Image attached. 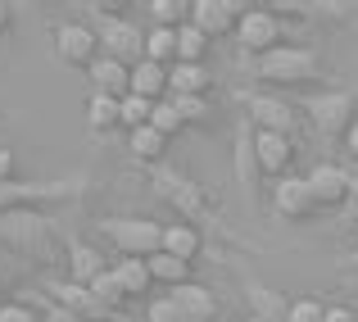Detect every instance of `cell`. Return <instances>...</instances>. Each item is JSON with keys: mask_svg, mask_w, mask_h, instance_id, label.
Masks as SVG:
<instances>
[{"mask_svg": "<svg viewBox=\"0 0 358 322\" xmlns=\"http://www.w3.org/2000/svg\"><path fill=\"white\" fill-rule=\"evenodd\" d=\"M254 78L268 91L313 87V82H322V55H313L308 46H281V50L254 59Z\"/></svg>", "mask_w": 358, "mask_h": 322, "instance_id": "6da1fadb", "label": "cell"}, {"mask_svg": "<svg viewBox=\"0 0 358 322\" xmlns=\"http://www.w3.org/2000/svg\"><path fill=\"white\" fill-rule=\"evenodd\" d=\"M100 232L118 250V259H155L164 250V223L155 218H105Z\"/></svg>", "mask_w": 358, "mask_h": 322, "instance_id": "7a4b0ae2", "label": "cell"}, {"mask_svg": "<svg viewBox=\"0 0 358 322\" xmlns=\"http://www.w3.org/2000/svg\"><path fill=\"white\" fill-rule=\"evenodd\" d=\"M0 236L18 250H32L36 259H55V254H69V241H59V227L41 214H9L0 218Z\"/></svg>", "mask_w": 358, "mask_h": 322, "instance_id": "3957f363", "label": "cell"}, {"mask_svg": "<svg viewBox=\"0 0 358 322\" xmlns=\"http://www.w3.org/2000/svg\"><path fill=\"white\" fill-rule=\"evenodd\" d=\"M91 14H96L91 27H96V36H100V55L136 69V64L145 59V36H141V27L127 23V18H118V14H105V5H91Z\"/></svg>", "mask_w": 358, "mask_h": 322, "instance_id": "277c9868", "label": "cell"}, {"mask_svg": "<svg viewBox=\"0 0 358 322\" xmlns=\"http://www.w3.org/2000/svg\"><path fill=\"white\" fill-rule=\"evenodd\" d=\"M78 191H82V177H69V182H0V218L36 214L41 204L69 200Z\"/></svg>", "mask_w": 358, "mask_h": 322, "instance_id": "5b68a950", "label": "cell"}, {"mask_svg": "<svg viewBox=\"0 0 358 322\" xmlns=\"http://www.w3.org/2000/svg\"><path fill=\"white\" fill-rule=\"evenodd\" d=\"M304 109L313 113V127H317L322 141H345V132L358 122L354 91H322V96H308Z\"/></svg>", "mask_w": 358, "mask_h": 322, "instance_id": "8992f818", "label": "cell"}, {"mask_svg": "<svg viewBox=\"0 0 358 322\" xmlns=\"http://www.w3.org/2000/svg\"><path fill=\"white\" fill-rule=\"evenodd\" d=\"M245 118L254 132H272V136H295V105L277 91H241Z\"/></svg>", "mask_w": 358, "mask_h": 322, "instance_id": "52a82bcc", "label": "cell"}, {"mask_svg": "<svg viewBox=\"0 0 358 322\" xmlns=\"http://www.w3.org/2000/svg\"><path fill=\"white\" fill-rule=\"evenodd\" d=\"M236 41L245 46V55H254V59H263V55L281 50L286 46V23H281V14H272V9H254L236 23Z\"/></svg>", "mask_w": 358, "mask_h": 322, "instance_id": "ba28073f", "label": "cell"}, {"mask_svg": "<svg viewBox=\"0 0 358 322\" xmlns=\"http://www.w3.org/2000/svg\"><path fill=\"white\" fill-rule=\"evenodd\" d=\"M45 295H50L59 309H69L78 322H118L114 309L96 300V290L78 286V281H69V277H50V281H45Z\"/></svg>", "mask_w": 358, "mask_h": 322, "instance_id": "9c48e42d", "label": "cell"}, {"mask_svg": "<svg viewBox=\"0 0 358 322\" xmlns=\"http://www.w3.org/2000/svg\"><path fill=\"white\" fill-rule=\"evenodd\" d=\"M55 59L64 69H82L87 73L91 64L100 59V36L91 23H59L55 27Z\"/></svg>", "mask_w": 358, "mask_h": 322, "instance_id": "30bf717a", "label": "cell"}, {"mask_svg": "<svg viewBox=\"0 0 358 322\" xmlns=\"http://www.w3.org/2000/svg\"><path fill=\"white\" fill-rule=\"evenodd\" d=\"M250 14L245 0H191V27L204 32L209 41H222V36H236V23Z\"/></svg>", "mask_w": 358, "mask_h": 322, "instance_id": "8fae6325", "label": "cell"}, {"mask_svg": "<svg viewBox=\"0 0 358 322\" xmlns=\"http://www.w3.org/2000/svg\"><path fill=\"white\" fill-rule=\"evenodd\" d=\"M308 191H313L317 209L322 214H341L345 204H350V191H354V173L341 164H317L313 173H308Z\"/></svg>", "mask_w": 358, "mask_h": 322, "instance_id": "7c38bea8", "label": "cell"}, {"mask_svg": "<svg viewBox=\"0 0 358 322\" xmlns=\"http://www.w3.org/2000/svg\"><path fill=\"white\" fill-rule=\"evenodd\" d=\"M272 209H277V218H286V223H308V218L322 214L313 191H308V177H281L272 186Z\"/></svg>", "mask_w": 358, "mask_h": 322, "instance_id": "4fadbf2b", "label": "cell"}, {"mask_svg": "<svg viewBox=\"0 0 358 322\" xmlns=\"http://www.w3.org/2000/svg\"><path fill=\"white\" fill-rule=\"evenodd\" d=\"M299 146L295 136H272V132H254V159H259L263 177H290V164H295Z\"/></svg>", "mask_w": 358, "mask_h": 322, "instance_id": "5bb4252c", "label": "cell"}, {"mask_svg": "<svg viewBox=\"0 0 358 322\" xmlns=\"http://www.w3.org/2000/svg\"><path fill=\"white\" fill-rule=\"evenodd\" d=\"M87 82H91V96H109V100L131 96V69L118 59H105V55L87 69Z\"/></svg>", "mask_w": 358, "mask_h": 322, "instance_id": "9a60e30c", "label": "cell"}, {"mask_svg": "<svg viewBox=\"0 0 358 322\" xmlns=\"http://www.w3.org/2000/svg\"><path fill=\"white\" fill-rule=\"evenodd\" d=\"M168 300L182 309L186 322H218V300H213V290L200 286V281H186V286L168 290Z\"/></svg>", "mask_w": 358, "mask_h": 322, "instance_id": "2e32d148", "label": "cell"}, {"mask_svg": "<svg viewBox=\"0 0 358 322\" xmlns=\"http://www.w3.org/2000/svg\"><path fill=\"white\" fill-rule=\"evenodd\" d=\"M64 263H69V281H78V286H91V281H96L100 272L109 268L105 254H100L96 245H87V241H69V254H64Z\"/></svg>", "mask_w": 358, "mask_h": 322, "instance_id": "e0dca14e", "label": "cell"}, {"mask_svg": "<svg viewBox=\"0 0 358 322\" xmlns=\"http://www.w3.org/2000/svg\"><path fill=\"white\" fill-rule=\"evenodd\" d=\"M213 91V73L204 64H173L168 69V100L177 96H209Z\"/></svg>", "mask_w": 358, "mask_h": 322, "instance_id": "ac0fdd59", "label": "cell"}, {"mask_svg": "<svg viewBox=\"0 0 358 322\" xmlns=\"http://www.w3.org/2000/svg\"><path fill=\"white\" fill-rule=\"evenodd\" d=\"M164 254H173V259H182V263H195L204 254V236H200V227L195 223H168L164 227Z\"/></svg>", "mask_w": 358, "mask_h": 322, "instance_id": "d6986e66", "label": "cell"}, {"mask_svg": "<svg viewBox=\"0 0 358 322\" xmlns=\"http://www.w3.org/2000/svg\"><path fill=\"white\" fill-rule=\"evenodd\" d=\"M245 300L254 304V318L259 322H290V304L281 290L259 286V281H245Z\"/></svg>", "mask_w": 358, "mask_h": 322, "instance_id": "ffe728a7", "label": "cell"}, {"mask_svg": "<svg viewBox=\"0 0 358 322\" xmlns=\"http://www.w3.org/2000/svg\"><path fill=\"white\" fill-rule=\"evenodd\" d=\"M131 96L150 100V105H164V100H168V69L141 59L136 69H131Z\"/></svg>", "mask_w": 358, "mask_h": 322, "instance_id": "44dd1931", "label": "cell"}, {"mask_svg": "<svg viewBox=\"0 0 358 322\" xmlns=\"http://www.w3.org/2000/svg\"><path fill=\"white\" fill-rule=\"evenodd\" d=\"M145 263H150V277L164 281L168 290H177V286H186V281H195V263H182V259H173V254H164V250H159L155 259H145Z\"/></svg>", "mask_w": 358, "mask_h": 322, "instance_id": "7402d4cb", "label": "cell"}, {"mask_svg": "<svg viewBox=\"0 0 358 322\" xmlns=\"http://www.w3.org/2000/svg\"><path fill=\"white\" fill-rule=\"evenodd\" d=\"M114 272H118L122 290H127V300H145L150 286H155V277H150V263H145V259H118Z\"/></svg>", "mask_w": 358, "mask_h": 322, "instance_id": "603a6c76", "label": "cell"}, {"mask_svg": "<svg viewBox=\"0 0 358 322\" xmlns=\"http://www.w3.org/2000/svg\"><path fill=\"white\" fill-rule=\"evenodd\" d=\"M87 127L96 132V136H105V132L122 127V100H109V96H91V100H87Z\"/></svg>", "mask_w": 358, "mask_h": 322, "instance_id": "cb8c5ba5", "label": "cell"}, {"mask_svg": "<svg viewBox=\"0 0 358 322\" xmlns=\"http://www.w3.org/2000/svg\"><path fill=\"white\" fill-rule=\"evenodd\" d=\"M145 59L159 69H173L177 64V32L173 27H150L145 32Z\"/></svg>", "mask_w": 358, "mask_h": 322, "instance_id": "d4e9b609", "label": "cell"}, {"mask_svg": "<svg viewBox=\"0 0 358 322\" xmlns=\"http://www.w3.org/2000/svg\"><path fill=\"white\" fill-rule=\"evenodd\" d=\"M145 14H150L155 27H173V32H177V27L191 23V0H150Z\"/></svg>", "mask_w": 358, "mask_h": 322, "instance_id": "484cf974", "label": "cell"}, {"mask_svg": "<svg viewBox=\"0 0 358 322\" xmlns=\"http://www.w3.org/2000/svg\"><path fill=\"white\" fill-rule=\"evenodd\" d=\"M127 150L141 159V164H159V159L168 155V136H159L155 127H141V132L127 136Z\"/></svg>", "mask_w": 358, "mask_h": 322, "instance_id": "4316f807", "label": "cell"}, {"mask_svg": "<svg viewBox=\"0 0 358 322\" xmlns=\"http://www.w3.org/2000/svg\"><path fill=\"white\" fill-rule=\"evenodd\" d=\"M209 36L204 32H195L191 23L186 27H177V64H204V55H209Z\"/></svg>", "mask_w": 358, "mask_h": 322, "instance_id": "83f0119b", "label": "cell"}, {"mask_svg": "<svg viewBox=\"0 0 358 322\" xmlns=\"http://www.w3.org/2000/svg\"><path fill=\"white\" fill-rule=\"evenodd\" d=\"M91 290H96V300H100V304H109L114 314H118L122 304H131V300H127V290H122V281H118V272H114V263H109V268L100 272L96 281H91Z\"/></svg>", "mask_w": 358, "mask_h": 322, "instance_id": "f1b7e54d", "label": "cell"}, {"mask_svg": "<svg viewBox=\"0 0 358 322\" xmlns=\"http://www.w3.org/2000/svg\"><path fill=\"white\" fill-rule=\"evenodd\" d=\"M168 105L177 109V118H182L186 127H204V122L213 118V109H209V96H177V100H168Z\"/></svg>", "mask_w": 358, "mask_h": 322, "instance_id": "f546056e", "label": "cell"}, {"mask_svg": "<svg viewBox=\"0 0 358 322\" xmlns=\"http://www.w3.org/2000/svg\"><path fill=\"white\" fill-rule=\"evenodd\" d=\"M236 173H241V182L250 186V191H254V182L263 177V173H259V159H254V136H250V127L236 136Z\"/></svg>", "mask_w": 358, "mask_h": 322, "instance_id": "4dcf8cb0", "label": "cell"}, {"mask_svg": "<svg viewBox=\"0 0 358 322\" xmlns=\"http://www.w3.org/2000/svg\"><path fill=\"white\" fill-rule=\"evenodd\" d=\"M150 118H155V105H150V100H141V96L122 100V127H127V136L141 132V127H150Z\"/></svg>", "mask_w": 358, "mask_h": 322, "instance_id": "1f68e13d", "label": "cell"}, {"mask_svg": "<svg viewBox=\"0 0 358 322\" xmlns=\"http://www.w3.org/2000/svg\"><path fill=\"white\" fill-rule=\"evenodd\" d=\"M150 127H155L159 136H168V141H173L177 132H186V122L177 118V109H173V105L164 100V105H155V118H150Z\"/></svg>", "mask_w": 358, "mask_h": 322, "instance_id": "d6a6232c", "label": "cell"}, {"mask_svg": "<svg viewBox=\"0 0 358 322\" xmlns=\"http://www.w3.org/2000/svg\"><path fill=\"white\" fill-rule=\"evenodd\" d=\"M327 309L331 304H322L317 295H304V300L290 304V322H327Z\"/></svg>", "mask_w": 358, "mask_h": 322, "instance_id": "836d02e7", "label": "cell"}, {"mask_svg": "<svg viewBox=\"0 0 358 322\" xmlns=\"http://www.w3.org/2000/svg\"><path fill=\"white\" fill-rule=\"evenodd\" d=\"M0 322H41V309L23 304V300H9V304H0Z\"/></svg>", "mask_w": 358, "mask_h": 322, "instance_id": "e575fe53", "label": "cell"}, {"mask_svg": "<svg viewBox=\"0 0 358 322\" xmlns=\"http://www.w3.org/2000/svg\"><path fill=\"white\" fill-rule=\"evenodd\" d=\"M145 322H186V318H182V309H177L173 300L164 295V300H150V309H145Z\"/></svg>", "mask_w": 358, "mask_h": 322, "instance_id": "d590c367", "label": "cell"}, {"mask_svg": "<svg viewBox=\"0 0 358 322\" xmlns=\"http://www.w3.org/2000/svg\"><path fill=\"white\" fill-rule=\"evenodd\" d=\"M0 182H18V155L9 146H0Z\"/></svg>", "mask_w": 358, "mask_h": 322, "instance_id": "8d00e7d4", "label": "cell"}, {"mask_svg": "<svg viewBox=\"0 0 358 322\" xmlns=\"http://www.w3.org/2000/svg\"><path fill=\"white\" fill-rule=\"evenodd\" d=\"M341 218H345V227H358V173H354V191H350V204L341 209Z\"/></svg>", "mask_w": 358, "mask_h": 322, "instance_id": "74e56055", "label": "cell"}, {"mask_svg": "<svg viewBox=\"0 0 358 322\" xmlns=\"http://www.w3.org/2000/svg\"><path fill=\"white\" fill-rule=\"evenodd\" d=\"M327 322H358V314L345 309V304H331V309H327Z\"/></svg>", "mask_w": 358, "mask_h": 322, "instance_id": "f35d334b", "label": "cell"}, {"mask_svg": "<svg viewBox=\"0 0 358 322\" xmlns=\"http://www.w3.org/2000/svg\"><path fill=\"white\" fill-rule=\"evenodd\" d=\"M41 322H78V318H73V314H69V309H59V304H50V309H45V314H41Z\"/></svg>", "mask_w": 358, "mask_h": 322, "instance_id": "ab89813d", "label": "cell"}, {"mask_svg": "<svg viewBox=\"0 0 358 322\" xmlns=\"http://www.w3.org/2000/svg\"><path fill=\"white\" fill-rule=\"evenodd\" d=\"M9 23H14V5H9V0H0V36L9 32Z\"/></svg>", "mask_w": 358, "mask_h": 322, "instance_id": "60d3db41", "label": "cell"}, {"mask_svg": "<svg viewBox=\"0 0 358 322\" xmlns=\"http://www.w3.org/2000/svg\"><path fill=\"white\" fill-rule=\"evenodd\" d=\"M345 150H350V155L358 159V122H354V127H350V132H345Z\"/></svg>", "mask_w": 358, "mask_h": 322, "instance_id": "b9f144b4", "label": "cell"}, {"mask_svg": "<svg viewBox=\"0 0 358 322\" xmlns=\"http://www.w3.org/2000/svg\"><path fill=\"white\" fill-rule=\"evenodd\" d=\"M345 268H354V272H358V245H354L350 254H345Z\"/></svg>", "mask_w": 358, "mask_h": 322, "instance_id": "7bdbcfd3", "label": "cell"}]
</instances>
